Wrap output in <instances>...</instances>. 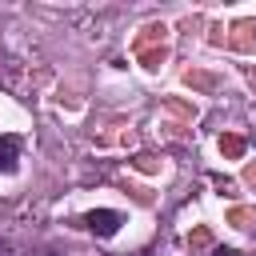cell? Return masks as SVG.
<instances>
[{"label": "cell", "instance_id": "1", "mask_svg": "<svg viewBox=\"0 0 256 256\" xmlns=\"http://www.w3.org/2000/svg\"><path fill=\"white\" fill-rule=\"evenodd\" d=\"M120 224H124V216L120 212H112V208H92V212H84V228L88 232H96V236H116L120 232Z\"/></svg>", "mask_w": 256, "mask_h": 256}, {"label": "cell", "instance_id": "2", "mask_svg": "<svg viewBox=\"0 0 256 256\" xmlns=\"http://www.w3.org/2000/svg\"><path fill=\"white\" fill-rule=\"evenodd\" d=\"M16 160H20V136L4 132L0 136V172H16Z\"/></svg>", "mask_w": 256, "mask_h": 256}, {"label": "cell", "instance_id": "3", "mask_svg": "<svg viewBox=\"0 0 256 256\" xmlns=\"http://www.w3.org/2000/svg\"><path fill=\"white\" fill-rule=\"evenodd\" d=\"M4 252H8V248H4V244H0V256H4Z\"/></svg>", "mask_w": 256, "mask_h": 256}, {"label": "cell", "instance_id": "4", "mask_svg": "<svg viewBox=\"0 0 256 256\" xmlns=\"http://www.w3.org/2000/svg\"><path fill=\"white\" fill-rule=\"evenodd\" d=\"M136 256H148V252H136Z\"/></svg>", "mask_w": 256, "mask_h": 256}]
</instances>
